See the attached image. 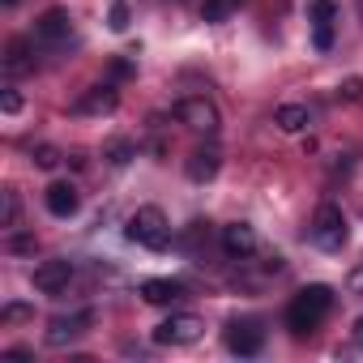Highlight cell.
I'll return each instance as SVG.
<instances>
[{
	"instance_id": "obj_15",
	"label": "cell",
	"mask_w": 363,
	"mask_h": 363,
	"mask_svg": "<svg viewBox=\"0 0 363 363\" xmlns=\"http://www.w3.org/2000/svg\"><path fill=\"white\" fill-rule=\"evenodd\" d=\"M274 120H278V128H282V133H303V128L312 124V111H308L303 103H282Z\"/></svg>"
},
{
	"instance_id": "obj_8",
	"label": "cell",
	"mask_w": 363,
	"mask_h": 363,
	"mask_svg": "<svg viewBox=\"0 0 363 363\" xmlns=\"http://www.w3.org/2000/svg\"><path fill=\"white\" fill-rule=\"evenodd\" d=\"M223 252H227L231 261H248V257L257 252V231H252L248 223H231V227H223Z\"/></svg>"
},
{
	"instance_id": "obj_12",
	"label": "cell",
	"mask_w": 363,
	"mask_h": 363,
	"mask_svg": "<svg viewBox=\"0 0 363 363\" xmlns=\"http://www.w3.org/2000/svg\"><path fill=\"white\" fill-rule=\"evenodd\" d=\"M116 103H120L116 86H90V90L82 94L77 111H82V116H111V111H116Z\"/></svg>"
},
{
	"instance_id": "obj_3",
	"label": "cell",
	"mask_w": 363,
	"mask_h": 363,
	"mask_svg": "<svg viewBox=\"0 0 363 363\" xmlns=\"http://www.w3.org/2000/svg\"><path fill=\"white\" fill-rule=\"evenodd\" d=\"M346 240H350L346 214H342L333 201H325V206L312 214V244H316L320 252H342V248H346Z\"/></svg>"
},
{
	"instance_id": "obj_28",
	"label": "cell",
	"mask_w": 363,
	"mask_h": 363,
	"mask_svg": "<svg viewBox=\"0 0 363 363\" xmlns=\"http://www.w3.org/2000/svg\"><path fill=\"white\" fill-rule=\"evenodd\" d=\"M9 248H13V252H30V248H35V240H30V235H18Z\"/></svg>"
},
{
	"instance_id": "obj_20",
	"label": "cell",
	"mask_w": 363,
	"mask_h": 363,
	"mask_svg": "<svg viewBox=\"0 0 363 363\" xmlns=\"http://www.w3.org/2000/svg\"><path fill=\"white\" fill-rule=\"evenodd\" d=\"M30 316H35L30 303H5V308H0V325H22V320H30Z\"/></svg>"
},
{
	"instance_id": "obj_5",
	"label": "cell",
	"mask_w": 363,
	"mask_h": 363,
	"mask_svg": "<svg viewBox=\"0 0 363 363\" xmlns=\"http://www.w3.org/2000/svg\"><path fill=\"white\" fill-rule=\"evenodd\" d=\"M175 120L189 124L193 133H218V107L210 99H179L175 103Z\"/></svg>"
},
{
	"instance_id": "obj_14",
	"label": "cell",
	"mask_w": 363,
	"mask_h": 363,
	"mask_svg": "<svg viewBox=\"0 0 363 363\" xmlns=\"http://www.w3.org/2000/svg\"><path fill=\"white\" fill-rule=\"evenodd\" d=\"M35 35H39L43 43H60V39H69V13H65V9H48V13L35 22Z\"/></svg>"
},
{
	"instance_id": "obj_25",
	"label": "cell",
	"mask_w": 363,
	"mask_h": 363,
	"mask_svg": "<svg viewBox=\"0 0 363 363\" xmlns=\"http://www.w3.org/2000/svg\"><path fill=\"white\" fill-rule=\"evenodd\" d=\"M0 111H5V116H18V111H22V94H18V90H5V94H0Z\"/></svg>"
},
{
	"instance_id": "obj_6",
	"label": "cell",
	"mask_w": 363,
	"mask_h": 363,
	"mask_svg": "<svg viewBox=\"0 0 363 363\" xmlns=\"http://www.w3.org/2000/svg\"><path fill=\"white\" fill-rule=\"evenodd\" d=\"M227 350L231 354H244V359L261 354L265 350V329L257 320H231L227 325Z\"/></svg>"
},
{
	"instance_id": "obj_17",
	"label": "cell",
	"mask_w": 363,
	"mask_h": 363,
	"mask_svg": "<svg viewBox=\"0 0 363 363\" xmlns=\"http://www.w3.org/2000/svg\"><path fill=\"white\" fill-rule=\"evenodd\" d=\"M30 162H35L39 171H56V167L65 162V154H60L56 145H35V150H30Z\"/></svg>"
},
{
	"instance_id": "obj_7",
	"label": "cell",
	"mask_w": 363,
	"mask_h": 363,
	"mask_svg": "<svg viewBox=\"0 0 363 363\" xmlns=\"http://www.w3.org/2000/svg\"><path fill=\"white\" fill-rule=\"evenodd\" d=\"M69 282H73V261H43L39 269H35V291H43V295H60V291H69Z\"/></svg>"
},
{
	"instance_id": "obj_22",
	"label": "cell",
	"mask_w": 363,
	"mask_h": 363,
	"mask_svg": "<svg viewBox=\"0 0 363 363\" xmlns=\"http://www.w3.org/2000/svg\"><path fill=\"white\" fill-rule=\"evenodd\" d=\"M128 22H133L128 5H124V0H116V5H111V13H107V26H111L116 35H124V30H128Z\"/></svg>"
},
{
	"instance_id": "obj_2",
	"label": "cell",
	"mask_w": 363,
	"mask_h": 363,
	"mask_svg": "<svg viewBox=\"0 0 363 363\" xmlns=\"http://www.w3.org/2000/svg\"><path fill=\"white\" fill-rule=\"evenodd\" d=\"M128 240L141 244V248H150V252H162V248L171 244V223H167V214H162L158 206H141V210L128 218Z\"/></svg>"
},
{
	"instance_id": "obj_24",
	"label": "cell",
	"mask_w": 363,
	"mask_h": 363,
	"mask_svg": "<svg viewBox=\"0 0 363 363\" xmlns=\"http://www.w3.org/2000/svg\"><path fill=\"white\" fill-rule=\"evenodd\" d=\"M0 227H18V193H5V214H0Z\"/></svg>"
},
{
	"instance_id": "obj_9",
	"label": "cell",
	"mask_w": 363,
	"mask_h": 363,
	"mask_svg": "<svg viewBox=\"0 0 363 363\" xmlns=\"http://www.w3.org/2000/svg\"><path fill=\"white\" fill-rule=\"evenodd\" d=\"M43 201H48V210H52L56 218H73V214L82 210V193L69 184V179H56V184H48Z\"/></svg>"
},
{
	"instance_id": "obj_30",
	"label": "cell",
	"mask_w": 363,
	"mask_h": 363,
	"mask_svg": "<svg viewBox=\"0 0 363 363\" xmlns=\"http://www.w3.org/2000/svg\"><path fill=\"white\" fill-rule=\"evenodd\" d=\"M354 342H359V346H363V316H359V320H354Z\"/></svg>"
},
{
	"instance_id": "obj_11",
	"label": "cell",
	"mask_w": 363,
	"mask_h": 363,
	"mask_svg": "<svg viewBox=\"0 0 363 363\" xmlns=\"http://www.w3.org/2000/svg\"><path fill=\"white\" fill-rule=\"evenodd\" d=\"M218 167H223V154L214 145H201V150L189 154V179L193 184H210V179L218 175Z\"/></svg>"
},
{
	"instance_id": "obj_1",
	"label": "cell",
	"mask_w": 363,
	"mask_h": 363,
	"mask_svg": "<svg viewBox=\"0 0 363 363\" xmlns=\"http://www.w3.org/2000/svg\"><path fill=\"white\" fill-rule=\"evenodd\" d=\"M329 308H333V291L320 286V282H312V286H303V291L291 299V308H286V329H291L295 337H308V333L329 316Z\"/></svg>"
},
{
	"instance_id": "obj_27",
	"label": "cell",
	"mask_w": 363,
	"mask_h": 363,
	"mask_svg": "<svg viewBox=\"0 0 363 363\" xmlns=\"http://www.w3.org/2000/svg\"><path fill=\"white\" fill-rule=\"evenodd\" d=\"M333 48V26H316V52H329Z\"/></svg>"
},
{
	"instance_id": "obj_16",
	"label": "cell",
	"mask_w": 363,
	"mask_h": 363,
	"mask_svg": "<svg viewBox=\"0 0 363 363\" xmlns=\"http://www.w3.org/2000/svg\"><path fill=\"white\" fill-rule=\"evenodd\" d=\"M240 5H244V0H206V5H201V18H206V22H227Z\"/></svg>"
},
{
	"instance_id": "obj_10",
	"label": "cell",
	"mask_w": 363,
	"mask_h": 363,
	"mask_svg": "<svg viewBox=\"0 0 363 363\" xmlns=\"http://www.w3.org/2000/svg\"><path fill=\"white\" fill-rule=\"evenodd\" d=\"M86 325H94V312L86 308V312H73V316H56L52 325H48V342L52 346H65V342H73L77 333H86Z\"/></svg>"
},
{
	"instance_id": "obj_23",
	"label": "cell",
	"mask_w": 363,
	"mask_h": 363,
	"mask_svg": "<svg viewBox=\"0 0 363 363\" xmlns=\"http://www.w3.org/2000/svg\"><path fill=\"white\" fill-rule=\"evenodd\" d=\"M337 99H342V103H359V99H363V77H346V82L337 86Z\"/></svg>"
},
{
	"instance_id": "obj_18",
	"label": "cell",
	"mask_w": 363,
	"mask_h": 363,
	"mask_svg": "<svg viewBox=\"0 0 363 363\" xmlns=\"http://www.w3.org/2000/svg\"><path fill=\"white\" fill-rule=\"evenodd\" d=\"M5 69H9V73H26V69H30V60H26V43H22V39L9 43V52H5Z\"/></svg>"
},
{
	"instance_id": "obj_31",
	"label": "cell",
	"mask_w": 363,
	"mask_h": 363,
	"mask_svg": "<svg viewBox=\"0 0 363 363\" xmlns=\"http://www.w3.org/2000/svg\"><path fill=\"white\" fill-rule=\"evenodd\" d=\"M5 5H18V0H5Z\"/></svg>"
},
{
	"instance_id": "obj_29",
	"label": "cell",
	"mask_w": 363,
	"mask_h": 363,
	"mask_svg": "<svg viewBox=\"0 0 363 363\" xmlns=\"http://www.w3.org/2000/svg\"><path fill=\"white\" fill-rule=\"evenodd\" d=\"M111 73H116V77H128V73H133V65H128V60H116V65H111Z\"/></svg>"
},
{
	"instance_id": "obj_26",
	"label": "cell",
	"mask_w": 363,
	"mask_h": 363,
	"mask_svg": "<svg viewBox=\"0 0 363 363\" xmlns=\"http://www.w3.org/2000/svg\"><path fill=\"white\" fill-rule=\"evenodd\" d=\"M346 291H350V295H363V265H354V269L346 274Z\"/></svg>"
},
{
	"instance_id": "obj_4",
	"label": "cell",
	"mask_w": 363,
	"mask_h": 363,
	"mask_svg": "<svg viewBox=\"0 0 363 363\" xmlns=\"http://www.w3.org/2000/svg\"><path fill=\"white\" fill-rule=\"evenodd\" d=\"M201 333H206V320H201V316L175 312V316H167V320L154 329V342H158V346H193Z\"/></svg>"
},
{
	"instance_id": "obj_21",
	"label": "cell",
	"mask_w": 363,
	"mask_h": 363,
	"mask_svg": "<svg viewBox=\"0 0 363 363\" xmlns=\"http://www.w3.org/2000/svg\"><path fill=\"white\" fill-rule=\"evenodd\" d=\"M103 154H107V162H111V167H124V162L137 154V145H133V141H111Z\"/></svg>"
},
{
	"instance_id": "obj_19",
	"label": "cell",
	"mask_w": 363,
	"mask_h": 363,
	"mask_svg": "<svg viewBox=\"0 0 363 363\" xmlns=\"http://www.w3.org/2000/svg\"><path fill=\"white\" fill-rule=\"evenodd\" d=\"M308 18H312L316 26H333L337 5H333V0H312V5H308Z\"/></svg>"
},
{
	"instance_id": "obj_13",
	"label": "cell",
	"mask_w": 363,
	"mask_h": 363,
	"mask_svg": "<svg viewBox=\"0 0 363 363\" xmlns=\"http://www.w3.org/2000/svg\"><path fill=\"white\" fill-rule=\"evenodd\" d=\"M189 286L184 282H175V278H150L141 282V299L145 303H175V299H184Z\"/></svg>"
}]
</instances>
